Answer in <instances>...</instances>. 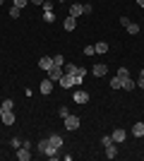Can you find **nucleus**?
Wrapping results in <instances>:
<instances>
[{
    "mask_svg": "<svg viewBox=\"0 0 144 161\" xmlns=\"http://www.w3.org/2000/svg\"><path fill=\"white\" fill-rule=\"evenodd\" d=\"M48 147H51V142H48V137H46V140H39V142H36V149H39V154H43V156H46Z\"/></svg>",
    "mask_w": 144,
    "mask_h": 161,
    "instance_id": "12",
    "label": "nucleus"
},
{
    "mask_svg": "<svg viewBox=\"0 0 144 161\" xmlns=\"http://www.w3.org/2000/svg\"><path fill=\"white\" fill-rule=\"evenodd\" d=\"M39 67H41V70H46V72H48V70L53 67V58H48V55H46V58H41V60H39Z\"/></svg>",
    "mask_w": 144,
    "mask_h": 161,
    "instance_id": "15",
    "label": "nucleus"
},
{
    "mask_svg": "<svg viewBox=\"0 0 144 161\" xmlns=\"http://www.w3.org/2000/svg\"><path fill=\"white\" fill-rule=\"evenodd\" d=\"M58 3H67V0H58Z\"/></svg>",
    "mask_w": 144,
    "mask_h": 161,
    "instance_id": "38",
    "label": "nucleus"
},
{
    "mask_svg": "<svg viewBox=\"0 0 144 161\" xmlns=\"http://www.w3.org/2000/svg\"><path fill=\"white\" fill-rule=\"evenodd\" d=\"M43 22H48V24H51V22H55V14H53V12H43Z\"/></svg>",
    "mask_w": 144,
    "mask_h": 161,
    "instance_id": "29",
    "label": "nucleus"
},
{
    "mask_svg": "<svg viewBox=\"0 0 144 161\" xmlns=\"http://www.w3.org/2000/svg\"><path fill=\"white\" fill-rule=\"evenodd\" d=\"M0 106H3V111H14V101L12 99H5Z\"/></svg>",
    "mask_w": 144,
    "mask_h": 161,
    "instance_id": "22",
    "label": "nucleus"
},
{
    "mask_svg": "<svg viewBox=\"0 0 144 161\" xmlns=\"http://www.w3.org/2000/svg\"><path fill=\"white\" fill-rule=\"evenodd\" d=\"M125 29H127L130 34H139V24H137V22H130V24H127Z\"/></svg>",
    "mask_w": 144,
    "mask_h": 161,
    "instance_id": "23",
    "label": "nucleus"
},
{
    "mask_svg": "<svg viewBox=\"0 0 144 161\" xmlns=\"http://www.w3.org/2000/svg\"><path fill=\"white\" fill-rule=\"evenodd\" d=\"M14 3V7H19V10H24V7L29 5V0H12Z\"/></svg>",
    "mask_w": 144,
    "mask_h": 161,
    "instance_id": "28",
    "label": "nucleus"
},
{
    "mask_svg": "<svg viewBox=\"0 0 144 161\" xmlns=\"http://www.w3.org/2000/svg\"><path fill=\"white\" fill-rule=\"evenodd\" d=\"M3 3H5V0H0V5H3Z\"/></svg>",
    "mask_w": 144,
    "mask_h": 161,
    "instance_id": "39",
    "label": "nucleus"
},
{
    "mask_svg": "<svg viewBox=\"0 0 144 161\" xmlns=\"http://www.w3.org/2000/svg\"><path fill=\"white\" fill-rule=\"evenodd\" d=\"M115 156H118V149H115V142H113L106 147V159H115Z\"/></svg>",
    "mask_w": 144,
    "mask_h": 161,
    "instance_id": "18",
    "label": "nucleus"
},
{
    "mask_svg": "<svg viewBox=\"0 0 144 161\" xmlns=\"http://www.w3.org/2000/svg\"><path fill=\"white\" fill-rule=\"evenodd\" d=\"M72 77H75V84H82L87 77V67H77V75H72Z\"/></svg>",
    "mask_w": 144,
    "mask_h": 161,
    "instance_id": "13",
    "label": "nucleus"
},
{
    "mask_svg": "<svg viewBox=\"0 0 144 161\" xmlns=\"http://www.w3.org/2000/svg\"><path fill=\"white\" fill-rule=\"evenodd\" d=\"M0 120L5 123V125H14V111H5V113L0 115Z\"/></svg>",
    "mask_w": 144,
    "mask_h": 161,
    "instance_id": "11",
    "label": "nucleus"
},
{
    "mask_svg": "<svg viewBox=\"0 0 144 161\" xmlns=\"http://www.w3.org/2000/svg\"><path fill=\"white\" fill-rule=\"evenodd\" d=\"M132 137H144V123H135L132 125Z\"/></svg>",
    "mask_w": 144,
    "mask_h": 161,
    "instance_id": "14",
    "label": "nucleus"
},
{
    "mask_svg": "<svg viewBox=\"0 0 144 161\" xmlns=\"http://www.w3.org/2000/svg\"><path fill=\"white\" fill-rule=\"evenodd\" d=\"M84 55H96V48H94V43H91V46H84Z\"/></svg>",
    "mask_w": 144,
    "mask_h": 161,
    "instance_id": "30",
    "label": "nucleus"
},
{
    "mask_svg": "<svg viewBox=\"0 0 144 161\" xmlns=\"http://www.w3.org/2000/svg\"><path fill=\"white\" fill-rule=\"evenodd\" d=\"M77 29V19L75 17H67V19H65V31H75Z\"/></svg>",
    "mask_w": 144,
    "mask_h": 161,
    "instance_id": "19",
    "label": "nucleus"
},
{
    "mask_svg": "<svg viewBox=\"0 0 144 161\" xmlns=\"http://www.w3.org/2000/svg\"><path fill=\"white\" fill-rule=\"evenodd\" d=\"M110 137H113V142H115V144H120V142L127 140V132H125L123 128H118V130H113V135H110Z\"/></svg>",
    "mask_w": 144,
    "mask_h": 161,
    "instance_id": "9",
    "label": "nucleus"
},
{
    "mask_svg": "<svg viewBox=\"0 0 144 161\" xmlns=\"http://www.w3.org/2000/svg\"><path fill=\"white\" fill-rule=\"evenodd\" d=\"M62 75H65V70H62V65H53L51 67V70H48V80L51 82H58L62 77Z\"/></svg>",
    "mask_w": 144,
    "mask_h": 161,
    "instance_id": "3",
    "label": "nucleus"
},
{
    "mask_svg": "<svg viewBox=\"0 0 144 161\" xmlns=\"http://www.w3.org/2000/svg\"><path fill=\"white\" fill-rule=\"evenodd\" d=\"M137 5H139V7H144V0H137Z\"/></svg>",
    "mask_w": 144,
    "mask_h": 161,
    "instance_id": "36",
    "label": "nucleus"
},
{
    "mask_svg": "<svg viewBox=\"0 0 144 161\" xmlns=\"http://www.w3.org/2000/svg\"><path fill=\"white\" fill-rule=\"evenodd\" d=\"M135 87H137V84H135L130 77H127V80H123V89H125V92H135Z\"/></svg>",
    "mask_w": 144,
    "mask_h": 161,
    "instance_id": "21",
    "label": "nucleus"
},
{
    "mask_svg": "<svg viewBox=\"0 0 144 161\" xmlns=\"http://www.w3.org/2000/svg\"><path fill=\"white\" fill-rule=\"evenodd\" d=\"M91 75H94V77H103V75H108V67L103 65V63H96V65L91 67Z\"/></svg>",
    "mask_w": 144,
    "mask_h": 161,
    "instance_id": "7",
    "label": "nucleus"
},
{
    "mask_svg": "<svg viewBox=\"0 0 144 161\" xmlns=\"http://www.w3.org/2000/svg\"><path fill=\"white\" fill-rule=\"evenodd\" d=\"M110 89H113V92H118V89H123V80H120V77H110Z\"/></svg>",
    "mask_w": 144,
    "mask_h": 161,
    "instance_id": "17",
    "label": "nucleus"
},
{
    "mask_svg": "<svg viewBox=\"0 0 144 161\" xmlns=\"http://www.w3.org/2000/svg\"><path fill=\"white\" fill-rule=\"evenodd\" d=\"M72 101H75V103H79V106H84V103L89 101V94H87L84 89H77L75 94H72Z\"/></svg>",
    "mask_w": 144,
    "mask_h": 161,
    "instance_id": "4",
    "label": "nucleus"
},
{
    "mask_svg": "<svg viewBox=\"0 0 144 161\" xmlns=\"http://www.w3.org/2000/svg\"><path fill=\"white\" fill-rule=\"evenodd\" d=\"M91 10H94V7H91V3H87V5H84V14H91Z\"/></svg>",
    "mask_w": 144,
    "mask_h": 161,
    "instance_id": "34",
    "label": "nucleus"
},
{
    "mask_svg": "<svg viewBox=\"0 0 144 161\" xmlns=\"http://www.w3.org/2000/svg\"><path fill=\"white\" fill-rule=\"evenodd\" d=\"M41 7H43V12H53V0H46Z\"/></svg>",
    "mask_w": 144,
    "mask_h": 161,
    "instance_id": "26",
    "label": "nucleus"
},
{
    "mask_svg": "<svg viewBox=\"0 0 144 161\" xmlns=\"http://www.w3.org/2000/svg\"><path fill=\"white\" fill-rule=\"evenodd\" d=\"M94 48H96V53H99V55L108 53V43H106V41H99V43H94Z\"/></svg>",
    "mask_w": 144,
    "mask_h": 161,
    "instance_id": "16",
    "label": "nucleus"
},
{
    "mask_svg": "<svg viewBox=\"0 0 144 161\" xmlns=\"http://www.w3.org/2000/svg\"><path fill=\"white\" fill-rule=\"evenodd\" d=\"M118 77H120V80H127V77H130V70H127V67H120V70H118Z\"/></svg>",
    "mask_w": 144,
    "mask_h": 161,
    "instance_id": "24",
    "label": "nucleus"
},
{
    "mask_svg": "<svg viewBox=\"0 0 144 161\" xmlns=\"http://www.w3.org/2000/svg\"><path fill=\"white\" fill-rule=\"evenodd\" d=\"M14 154H17L19 161H29L31 159V144H29V142H22V147L14 149Z\"/></svg>",
    "mask_w": 144,
    "mask_h": 161,
    "instance_id": "1",
    "label": "nucleus"
},
{
    "mask_svg": "<svg viewBox=\"0 0 144 161\" xmlns=\"http://www.w3.org/2000/svg\"><path fill=\"white\" fill-rule=\"evenodd\" d=\"M48 142H51V147H55V149H60V147H62V137H60L58 132L51 135V137H48Z\"/></svg>",
    "mask_w": 144,
    "mask_h": 161,
    "instance_id": "10",
    "label": "nucleus"
},
{
    "mask_svg": "<svg viewBox=\"0 0 144 161\" xmlns=\"http://www.w3.org/2000/svg\"><path fill=\"white\" fill-rule=\"evenodd\" d=\"M77 67H79V65H75V63H65V65H62V70H65L67 75H77Z\"/></svg>",
    "mask_w": 144,
    "mask_h": 161,
    "instance_id": "20",
    "label": "nucleus"
},
{
    "mask_svg": "<svg viewBox=\"0 0 144 161\" xmlns=\"http://www.w3.org/2000/svg\"><path fill=\"white\" fill-rule=\"evenodd\" d=\"M58 84H60L62 89H72V87H75V77L65 72V75H62V77H60V80H58Z\"/></svg>",
    "mask_w": 144,
    "mask_h": 161,
    "instance_id": "5",
    "label": "nucleus"
},
{
    "mask_svg": "<svg viewBox=\"0 0 144 161\" xmlns=\"http://www.w3.org/2000/svg\"><path fill=\"white\" fill-rule=\"evenodd\" d=\"M39 92H41L43 96H48V94H51V92H53V82H51V80H48V77H46V80H43L41 84H39Z\"/></svg>",
    "mask_w": 144,
    "mask_h": 161,
    "instance_id": "8",
    "label": "nucleus"
},
{
    "mask_svg": "<svg viewBox=\"0 0 144 161\" xmlns=\"http://www.w3.org/2000/svg\"><path fill=\"white\" fill-rule=\"evenodd\" d=\"M12 147H14V149L22 147V140H19V137H14V140H12Z\"/></svg>",
    "mask_w": 144,
    "mask_h": 161,
    "instance_id": "33",
    "label": "nucleus"
},
{
    "mask_svg": "<svg viewBox=\"0 0 144 161\" xmlns=\"http://www.w3.org/2000/svg\"><path fill=\"white\" fill-rule=\"evenodd\" d=\"M79 14H84V5L82 3H75V0H72V5H70V17H79Z\"/></svg>",
    "mask_w": 144,
    "mask_h": 161,
    "instance_id": "6",
    "label": "nucleus"
},
{
    "mask_svg": "<svg viewBox=\"0 0 144 161\" xmlns=\"http://www.w3.org/2000/svg\"><path fill=\"white\" fill-rule=\"evenodd\" d=\"M19 14H22V10H19V7H10V17H12V19H17V17H19Z\"/></svg>",
    "mask_w": 144,
    "mask_h": 161,
    "instance_id": "25",
    "label": "nucleus"
},
{
    "mask_svg": "<svg viewBox=\"0 0 144 161\" xmlns=\"http://www.w3.org/2000/svg\"><path fill=\"white\" fill-rule=\"evenodd\" d=\"M53 65H65V58L62 55H53Z\"/></svg>",
    "mask_w": 144,
    "mask_h": 161,
    "instance_id": "31",
    "label": "nucleus"
},
{
    "mask_svg": "<svg viewBox=\"0 0 144 161\" xmlns=\"http://www.w3.org/2000/svg\"><path fill=\"white\" fill-rule=\"evenodd\" d=\"M101 144H103V147L113 144V137H110V135H103V137H101Z\"/></svg>",
    "mask_w": 144,
    "mask_h": 161,
    "instance_id": "27",
    "label": "nucleus"
},
{
    "mask_svg": "<svg viewBox=\"0 0 144 161\" xmlns=\"http://www.w3.org/2000/svg\"><path fill=\"white\" fill-rule=\"evenodd\" d=\"M62 120H65V130H70V132H75V130L79 128V125H82L79 115H65Z\"/></svg>",
    "mask_w": 144,
    "mask_h": 161,
    "instance_id": "2",
    "label": "nucleus"
},
{
    "mask_svg": "<svg viewBox=\"0 0 144 161\" xmlns=\"http://www.w3.org/2000/svg\"><path fill=\"white\" fill-rule=\"evenodd\" d=\"M29 3H34V5H43L46 0H29Z\"/></svg>",
    "mask_w": 144,
    "mask_h": 161,
    "instance_id": "35",
    "label": "nucleus"
},
{
    "mask_svg": "<svg viewBox=\"0 0 144 161\" xmlns=\"http://www.w3.org/2000/svg\"><path fill=\"white\" fill-rule=\"evenodd\" d=\"M139 77H144V67H142V72H139Z\"/></svg>",
    "mask_w": 144,
    "mask_h": 161,
    "instance_id": "37",
    "label": "nucleus"
},
{
    "mask_svg": "<svg viewBox=\"0 0 144 161\" xmlns=\"http://www.w3.org/2000/svg\"><path fill=\"white\" fill-rule=\"evenodd\" d=\"M58 115H60V118H65V115H70L67 106H60V108H58Z\"/></svg>",
    "mask_w": 144,
    "mask_h": 161,
    "instance_id": "32",
    "label": "nucleus"
}]
</instances>
